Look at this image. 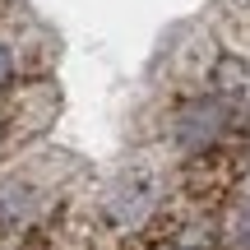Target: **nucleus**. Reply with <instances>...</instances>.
<instances>
[{"label":"nucleus","mask_w":250,"mask_h":250,"mask_svg":"<svg viewBox=\"0 0 250 250\" xmlns=\"http://www.w3.org/2000/svg\"><path fill=\"white\" fill-rule=\"evenodd\" d=\"M148 204H153V181L144 176V171L139 176H134V171L121 176L116 186H111V199H107V208L121 218V223H139V218L148 213Z\"/></svg>","instance_id":"nucleus-2"},{"label":"nucleus","mask_w":250,"mask_h":250,"mask_svg":"<svg viewBox=\"0 0 250 250\" xmlns=\"http://www.w3.org/2000/svg\"><path fill=\"white\" fill-rule=\"evenodd\" d=\"M246 134H250V121H246Z\"/></svg>","instance_id":"nucleus-6"},{"label":"nucleus","mask_w":250,"mask_h":250,"mask_svg":"<svg viewBox=\"0 0 250 250\" xmlns=\"http://www.w3.org/2000/svg\"><path fill=\"white\" fill-rule=\"evenodd\" d=\"M236 250H250V208L236 218Z\"/></svg>","instance_id":"nucleus-5"},{"label":"nucleus","mask_w":250,"mask_h":250,"mask_svg":"<svg viewBox=\"0 0 250 250\" xmlns=\"http://www.w3.org/2000/svg\"><path fill=\"white\" fill-rule=\"evenodd\" d=\"M9 79H14V51L0 42V83H9Z\"/></svg>","instance_id":"nucleus-4"},{"label":"nucleus","mask_w":250,"mask_h":250,"mask_svg":"<svg viewBox=\"0 0 250 250\" xmlns=\"http://www.w3.org/2000/svg\"><path fill=\"white\" fill-rule=\"evenodd\" d=\"M227 130V107L223 98H199V102H186V107L171 116V139L181 148L199 153V148H213Z\"/></svg>","instance_id":"nucleus-1"},{"label":"nucleus","mask_w":250,"mask_h":250,"mask_svg":"<svg viewBox=\"0 0 250 250\" xmlns=\"http://www.w3.org/2000/svg\"><path fill=\"white\" fill-rule=\"evenodd\" d=\"M218 88L250 93V70H246V65H236V61H223V65H218Z\"/></svg>","instance_id":"nucleus-3"}]
</instances>
